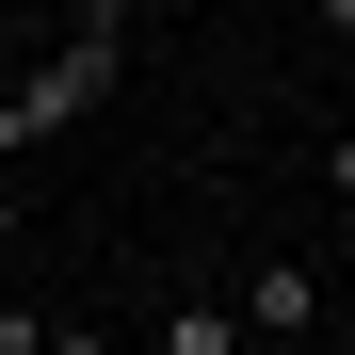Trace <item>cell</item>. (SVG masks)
<instances>
[{
    "mask_svg": "<svg viewBox=\"0 0 355 355\" xmlns=\"http://www.w3.org/2000/svg\"><path fill=\"white\" fill-rule=\"evenodd\" d=\"M113 49H130V0H81V33L49 49L17 97H0V162H17V146H49V130H81V113L113 97Z\"/></svg>",
    "mask_w": 355,
    "mask_h": 355,
    "instance_id": "obj_1",
    "label": "cell"
},
{
    "mask_svg": "<svg viewBox=\"0 0 355 355\" xmlns=\"http://www.w3.org/2000/svg\"><path fill=\"white\" fill-rule=\"evenodd\" d=\"M259 339H323V291H307V259H259Z\"/></svg>",
    "mask_w": 355,
    "mask_h": 355,
    "instance_id": "obj_2",
    "label": "cell"
},
{
    "mask_svg": "<svg viewBox=\"0 0 355 355\" xmlns=\"http://www.w3.org/2000/svg\"><path fill=\"white\" fill-rule=\"evenodd\" d=\"M162 355H243V307H210V291H178V307H162Z\"/></svg>",
    "mask_w": 355,
    "mask_h": 355,
    "instance_id": "obj_3",
    "label": "cell"
},
{
    "mask_svg": "<svg viewBox=\"0 0 355 355\" xmlns=\"http://www.w3.org/2000/svg\"><path fill=\"white\" fill-rule=\"evenodd\" d=\"M0 355H49V323H33V307H0Z\"/></svg>",
    "mask_w": 355,
    "mask_h": 355,
    "instance_id": "obj_4",
    "label": "cell"
},
{
    "mask_svg": "<svg viewBox=\"0 0 355 355\" xmlns=\"http://www.w3.org/2000/svg\"><path fill=\"white\" fill-rule=\"evenodd\" d=\"M49 355H113V339H97V323H49Z\"/></svg>",
    "mask_w": 355,
    "mask_h": 355,
    "instance_id": "obj_5",
    "label": "cell"
},
{
    "mask_svg": "<svg viewBox=\"0 0 355 355\" xmlns=\"http://www.w3.org/2000/svg\"><path fill=\"white\" fill-rule=\"evenodd\" d=\"M307 17H323V33H339V49H355V0H307Z\"/></svg>",
    "mask_w": 355,
    "mask_h": 355,
    "instance_id": "obj_6",
    "label": "cell"
},
{
    "mask_svg": "<svg viewBox=\"0 0 355 355\" xmlns=\"http://www.w3.org/2000/svg\"><path fill=\"white\" fill-rule=\"evenodd\" d=\"M323 178H339V194H355V130H339V146H323Z\"/></svg>",
    "mask_w": 355,
    "mask_h": 355,
    "instance_id": "obj_7",
    "label": "cell"
},
{
    "mask_svg": "<svg viewBox=\"0 0 355 355\" xmlns=\"http://www.w3.org/2000/svg\"><path fill=\"white\" fill-rule=\"evenodd\" d=\"M259 355H323V339H259Z\"/></svg>",
    "mask_w": 355,
    "mask_h": 355,
    "instance_id": "obj_8",
    "label": "cell"
},
{
    "mask_svg": "<svg viewBox=\"0 0 355 355\" xmlns=\"http://www.w3.org/2000/svg\"><path fill=\"white\" fill-rule=\"evenodd\" d=\"M0 243H17V194H0Z\"/></svg>",
    "mask_w": 355,
    "mask_h": 355,
    "instance_id": "obj_9",
    "label": "cell"
}]
</instances>
